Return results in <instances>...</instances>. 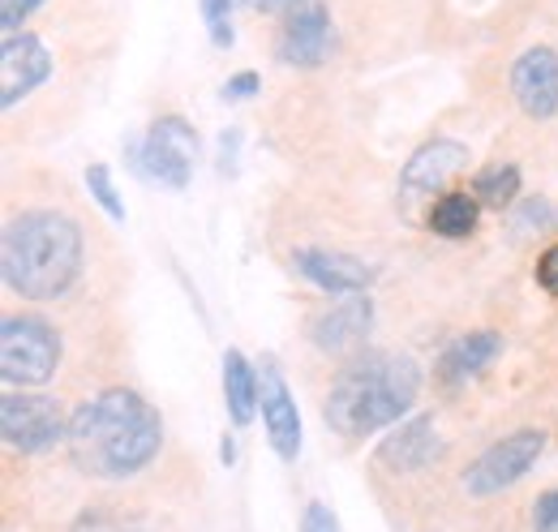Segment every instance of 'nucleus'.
I'll use <instances>...</instances> for the list:
<instances>
[{"label":"nucleus","instance_id":"3","mask_svg":"<svg viewBox=\"0 0 558 532\" xmlns=\"http://www.w3.org/2000/svg\"><path fill=\"white\" fill-rule=\"evenodd\" d=\"M86 263L82 228L65 210H22L4 223L0 275L4 288L22 301H57L65 297Z\"/></svg>","mask_w":558,"mask_h":532},{"label":"nucleus","instance_id":"6","mask_svg":"<svg viewBox=\"0 0 558 532\" xmlns=\"http://www.w3.org/2000/svg\"><path fill=\"white\" fill-rule=\"evenodd\" d=\"M130 155L146 181H159L163 190H185L194 177V159H198V133L185 117L168 112V117L150 121L146 137Z\"/></svg>","mask_w":558,"mask_h":532},{"label":"nucleus","instance_id":"4","mask_svg":"<svg viewBox=\"0 0 558 532\" xmlns=\"http://www.w3.org/2000/svg\"><path fill=\"white\" fill-rule=\"evenodd\" d=\"M61 335L39 314H9L0 323V378L4 387H44L57 378Z\"/></svg>","mask_w":558,"mask_h":532},{"label":"nucleus","instance_id":"16","mask_svg":"<svg viewBox=\"0 0 558 532\" xmlns=\"http://www.w3.org/2000/svg\"><path fill=\"white\" fill-rule=\"evenodd\" d=\"M498 352H502V335L498 331H469V335H460V339H451V343L438 352L434 374H438L442 387H460V383L486 374Z\"/></svg>","mask_w":558,"mask_h":532},{"label":"nucleus","instance_id":"14","mask_svg":"<svg viewBox=\"0 0 558 532\" xmlns=\"http://www.w3.org/2000/svg\"><path fill=\"white\" fill-rule=\"evenodd\" d=\"M258 378H263V425H267V443L276 447L279 460L292 464L301 456V412H296V399L288 396V383H283L276 361H263Z\"/></svg>","mask_w":558,"mask_h":532},{"label":"nucleus","instance_id":"13","mask_svg":"<svg viewBox=\"0 0 558 532\" xmlns=\"http://www.w3.org/2000/svg\"><path fill=\"white\" fill-rule=\"evenodd\" d=\"M292 270L331 297H356L374 283V266H365L344 250H318V245L292 250Z\"/></svg>","mask_w":558,"mask_h":532},{"label":"nucleus","instance_id":"21","mask_svg":"<svg viewBox=\"0 0 558 532\" xmlns=\"http://www.w3.org/2000/svg\"><path fill=\"white\" fill-rule=\"evenodd\" d=\"M203 22L215 48H232V0H203Z\"/></svg>","mask_w":558,"mask_h":532},{"label":"nucleus","instance_id":"5","mask_svg":"<svg viewBox=\"0 0 558 532\" xmlns=\"http://www.w3.org/2000/svg\"><path fill=\"white\" fill-rule=\"evenodd\" d=\"M0 438L13 456H48L70 443V412L57 399L9 387L0 399Z\"/></svg>","mask_w":558,"mask_h":532},{"label":"nucleus","instance_id":"7","mask_svg":"<svg viewBox=\"0 0 558 532\" xmlns=\"http://www.w3.org/2000/svg\"><path fill=\"white\" fill-rule=\"evenodd\" d=\"M546 451V430H515L498 443H489L486 451L464 468V494L469 498H494L502 489H511L515 481H524Z\"/></svg>","mask_w":558,"mask_h":532},{"label":"nucleus","instance_id":"15","mask_svg":"<svg viewBox=\"0 0 558 532\" xmlns=\"http://www.w3.org/2000/svg\"><path fill=\"white\" fill-rule=\"evenodd\" d=\"M442 456V438H438V421L429 412L404 416L400 430H391L378 447V464L391 472H421Z\"/></svg>","mask_w":558,"mask_h":532},{"label":"nucleus","instance_id":"1","mask_svg":"<svg viewBox=\"0 0 558 532\" xmlns=\"http://www.w3.org/2000/svg\"><path fill=\"white\" fill-rule=\"evenodd\" d=\"M70 456L95 481H130L163 447L159 412L130 387H108L70 412Z\"/></svg>","mask_w":558,"mask_h":532},{"label":"nucleus","instance_id":"2","mask_svg":"<svg viewBox=\"0 0 558 532\" xmlns=\"http://www.w3.org/2000/svg\"><path fill=\"white\" fill-rule=\"evenodd\" d=\"M421 378L425 374L409 352H356L336 374L323 416L340 438H369L413 412Z\"/></svg>","mask_w":558,"mask_h":532},{"label":"nucleus","instance_id":"17","mask_svg":"<svg viewBox=\"0 0 558 532\" xmlns=\"http://www.w3.org/2000/svg\"><path fill=\"white\" fill-rule=\"evenodd\" d=\"M223 403L232 412V425H250L254 412L263 408V378L236 348L223 352Z\"/></svg>","mask_w":558,"mask_h":532},{"label":"nucleus","instance_id":"12","mask_svg":"<svg viewBox=\"0 0 558 532\" xmlns=\"http://www.w3.org/2000/svg\"><path fill=\"white\" fill-rule=\"evenodd\" d=\"M369 331H374V301L365 292L356 297H340V305L323 310L314 323H310V339L318 352L327 356H349V352H361L369 343Z\"/></svg>","mask_w":558,"mask_h":532},{"label":"nucleus","instance_id":"19","mask_svg":"<svg viewBox=\"0 0 558 532\" xmlns=\"http://www.w3.org/2000/svg\"><path fill=\"white\" fill-rule=\"evenodd\" d=\"M469 194L482 202L486 210H507L511 202L520 198V168L515 164H489L473 177Z\"/></svg>","mask_w":558,"mask_h":532},{"label":"nucleus","instance_id":"27","mask_svg":"<svg viewBox=\"0 0 558 532\" xmlns=\"http://www.w3.org/2000/svg\"><path fill=\"white\" fill-rule=\"evenodd\" d=\"M537 283H542L550 297H558V245H550V250L537 258Z\"/></svg>","mask_w":558,"mask_h":532},{"label":"nucleus","instance_id":"28","mask_svg":"<svg viewBox=\"0 0 558 532\" xmlns=\"http://www.w3.org/2000/svg\"><path fill=\"white\" fill-rule=\"evenodd\" d=\"M245 4H250V9H258V13H279V9L288 13V9H292V4H301V0H245Z\"/></svg>","mask_w":558,"mask_h":532},{"label":"nucleus","instance_id":"8","mask_svg":"<svg viewBox=\"0 0 558 532\" xmlns=\"http://www.w3.org/2000/svg\"><path fill=\"white\" fill-rule=\"evenodd\" d=\"M336 52L331 9L323 0H301L283 13L276 35V61L288 69H323Z\"/></svg>","mask_w":558,"mask_h":532},{"label":"nucleus","instance_id":"29","mask_svg":"<svg viewBox=\"0 0 558 532\" xmlns=\"http://www.w3.org/2000/svg\"><path fill=\"white\" fill-rule=\"evenodd\" d=\"M236 460V443L232 438H223V464H232Z\"/></svg>","mask_w":558,"mask_h":532},{"label":"nucleus","instance_id":"11","mask_svg":"<svg viewBox=\"0 0 558 532\" xmlns=\"http://www.w3.org/2000/svg\"><path fill=\"white\" fill-rule=\"evenodd\" d=\"M511 99L533 121L558 117V52L550 44H537V48L515 57V65H511Z\"/></svg>","mask_w":558,"mask_h":532},{"label":"nucleus","instance_id":"25","mask_svg":"<svg viewBox=\"0 0 558 532\" xmlns=\"http://www.w3.org/2000/svg\"><path fill=\"white\" fill-rule=\"evenodd\" d=\"M533 532H558V485L533 503Z\"/></svg>","mask_w":558,"mask_h":532},{"label":"nucleus","instance_id":"22","mask_svg":"<svg viewBox=\"0 0 558 532\" xmlns=\"http://www.w3.org/2000/svg\"><path fill=\"white\" fill-rule=\"evenodd\" d=\"M70 532H146L134 520H121L117 511H82Z\"/></svg>","mask_w":558,"mask_h":532},{"label":"nucleus","instance_id":"20","mask_svg":"<svg viewBox=\"0 0 558 532\" xmlns=\"http://www.w3.org/2000/svg\"><path fill=\"white\" fill-rule=\"evenodd\" d=\"M86 190H90V198L104 206V215L112 223H125V206H121V194H117V181H112L108 164H90L86 168Z\"/></svg>","mask_w":558,"mask_h":532},{"label":"nucleus","instance_id":"10","mask_svg":"<svg viewBox=\"0 0 558 532\" xmlns=\"http://www.w3.org/2000/svg\"><path fill=\"white\" fill-rule=\"evenodd\" d=\"M469 168V146L456 137H429L409 155V164L400 168V198H434L442 194L460 172Z\"/></svg>","mask_w":558,"mask_h":532},{"label":"nucleus","instance_id":"24","mask_svg":"<svg viewBox=\"0 0 558 532\" xmlns=\"http://www.w3.org/2000/svg\"><path fill=\"white\" fill-rule=\"evenodd\" d=\"M263 90V77L254 73V69H245V73H236V77H228L223 86H219V99L223 104H241V99H254Z\"/></svg>","mask_w":558,"mask_h":532},{"label":"nucleus","instance_id":"18","mask_svg":"<svg viewBox=\"0 0 558 532\" xmlns=\"http://www.w3.org/2000/svg\"><path fill=\"white\" fill-rule=\"evenodd\" d=\"M482 210H486V206L473 198V194H456V190H451V194H438V198H434L425 223H429V232L442 237V241H464V237L477 232Z\"/></svg>","mask_w":558,"mask_h":532},{"label":"nucleus","instance_id":"26","mask_svg":"<svg viewBox=\"0 0 558 532\" xmlns=\"http://www.w3.org/2000/svg\"><path fill=\"white\" fill-rule=\"evenodd\" d=\"M301 532H340V520H336V511L327 507V503H310L305 507V516H301Z\"/></svg>","mask_w":558,"mask_h":532},{"label":"nucleus","instance_id":"9","mask_svg":"<svg viewBox=\"0 0 558 532\" xmlns=\"http://www.w3.org/2000/svg\"><path fill=\"white\" fill-rule=\"evenodd\" d=\"M52 77V48L31 35H0V108L13 112L31 90H39Z\"/></svg>","mask_w":558,"mask_h":532},{"label":"nucleus","instance_id":"23","mask_svg":"<svg viewBox=\"0 0 558 532\" xmlns=\"http://www.w3.org/2000/svg\"><path fill=\"white\" fill-rule=\"evenodd\" d=\"M39 4H44V0H0V35L26 31V17H31Z\"/></svg>","mask_w":558,"mask_h":532}]
</instances>
